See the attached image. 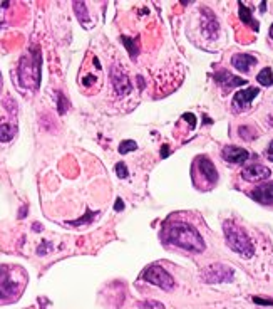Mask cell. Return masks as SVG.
<instances>
[{
    "instance_id": "1",
    "label": "cell",
    "mask_w": 273,
    "mask_h": 309,
    "mask_svg": "<svg viewBox=\"0 0 273 309\" xmlns=\"http://www.w3.org/2000/svg\"><path fill=\"white\" fill-rule=\"evenodd\" d=\"M166 239L173 245H178L189 252H203L205 250V242L196 228L186 224H174L171 225L166 232Z\"/></svg>"
},
{
    "instance_id": "2",
    "label": "cell",
    "mask_w": 273,
    "mask_h": 309,
    "mask_svg": "<svg viewBox=\"0 0 273 309\" xmlns=\"http://www.w3.org/2000/svg\"><path fill=\"white\" fill-rule=\"evenodd\" d=\"M223 230H225V239H227V244L231 250H235L236 254H240V256L245 257V259H250V257L253 256L255 254L253 244L242 227L235 225L233 222H225Z\"/></svg>"
},
{
    "instance_id": "3",
    "label": "cell",
    "mask_w": 273,
    "mask_h": 309,
    "mask_svg": "<svg viewBox=\"0 0 273 309\" xmlns=\"http://www.w3.org/2000/svg\"><path fill=\"white\" fill-rule=\"evenodd\" d=\"M19 78L22 86L39 88V82H41V54H39V50H35L32 56L20 59Z\"/></svg>"
},
{
    "instance_id": "4",
    "label": "cell",
    "mask_w": 273,
    "mask_h": 309,
    "mask_svg": "<svg viewBox=\"0 0 273 309\" xmlns=\"http://www.w3.org/2000/svg\"><path fill=\"white\" fill-rule=\"evenodd\" d=\"M15 269L0 265V301H7L20 294L24 282H19L15 277Z\"/></svg>"
},
{
    "instance_id": "5",
    "label": "cell",
    "mask_w": 273,
    "mask_h": 309,
    "mask_svg": "<svg viewBox=\"0 0 273 309\" xmlns=\"http://www.w3.org/2000/svg\"><path fill=\"white\" fill-rule=\"evenodd\" d=\"M235 277V271L230 265L225 264H211L203 269L201 279L208 284H220V282H231Z\"/></svg>"
},
{
    "instance_id": "6",
    "label": "cell",
    "mask_w": 273,
    "mask_h": 309,
    "mask_svg": "<svg viewBox=\"0 0 273 309\" xmlns=\"http://www.w3.org/2000/svg\"><path fill=\"white\" fill-rule=\"evenodd\" d=\"M143 279L165 291H171L174 287V279L171 277L169 272L166 269H163L161 265H149L146 271L143 272Z\"/></svg>"
},
{
    "instance_id": "7",
    "label": "cell",
    "mask_w": 273,
    "mask_h": 309,
    "mask_svg": "<svg viewBox=\"0 0 273 309\" xmlns=\"http://www.w3.org/2000/svg\"><path fill=\"white\" fill-rule=\"evenodd\" d=\"M111 78H112V84H114V89L118 94H121V96H126V94L131 93V89H133V86H131V81L129 78L126 76V72L122 71L121 67H112L111 71Z\"/></svg>"
},
{
    "instance_id": "8",
    "label": "cell",
    "mask_w": 273,
    "mask_h": 309,
    "mask_svg": "<svg viewBox=\"0 0 273 309\" xmlns=\"http://www.w3.org/2000/svg\"><path fill=\"white\" fill-rule=\"evenodd\" d=\"M258 94H260V89L258 88H246L243 91H238V93L235 94V98H233V108H235L236 111L246 110Z\"/></svg>"
},
{
    "instance_id": "9",
    "label": "cell",
    "mask_w": 273,
    "mask_h": 309,
    "mask_svg": "<svg viewBox=\"0 0 273 309\" xmlns=\"http://www.w3.org/2000/svg\"><path fill=\"white\" fill-rule=\"evenodd\" d=\"M270 175H272L270 168H267V166L263 165H258V163H253V165L246 166L242 172V177L245 178L246 181H261L270 178Z\"/></svg>"
},
{
    "instance_id": "10",
    "label": "cell",
    "mask_w": 273,
    "mask_h": 309,
    "mask_svg": "<svg viewBox=\"0 0 273 309\" xmlns=\"http://www.w3.org/2000/svg\"><path fill=\"white\" fill-rule=\"evenodd\" d=\"M252 198L257 200L261 205H272L273 203V181H268V183H263L260 187H257L252 192Z\"/></svg>"
},
{
    "instance_id": "11",
    "label": "cell",
    "mask_w": 273,
    "mask_h": 309,
    "mask_svg": "<svg viewBox=\"0 0 273 309\" xmlns=\"http://www.w3.org/2000/svg\"><path fill=\"white\" fill-rule=\"evenodd\" d=\"M214 81L218 82L220 86H223L225 89H231V88H236V86H245L246 81L242 78H236V76H233L231 72L228 71H220L214 74Z\"/></svg>"
},
{
    "instance_id": "12",
    "label": "cell",
    "mask_w": 273,
    "mask_h": 309,
    "mask_svg": "<svg viewBox=\"0 0 273 309\" xmlns=\"http://www.w3.org/2000/svg\"><path fill=\"white\" fill-rule=\"evenodd\" d=\"M221 156L230 163H243V162L248 160L250 153L245 150V148L227 146V148H223V151H221Z\"/></svg>"
},
{
    "instance_id": "13",
    "label": "cell",
    "mask_w": 273,
    "mask_h": 309,
    "mask_svg": "<svg viewBox=\"0 0 273 309\" xmlns=\"http://www.w3.org/2000/svg\"><path fill=\"white\" fill-rule=\"evenodd\" d=\"M231 64L240 72H250L252 66L257 64V57L252 56V54H235L231 57Z\"/></svg>"
},
{
    "instance_id": "14",
    "label": "cell",
    "mask_w": 273,
    "mask_h": 309,
    "mask_svg": "<svg viewBox=\"0 0 273 309\" xmlns=\"http://www.w3.org/2000/svg\"><path fill=\"white\" fill-rule=\"evenodd\" d=\"M198 166H199V172L203 173V177L208 180V183L210 185H213V183H216V180H218V172H216V168H214V165L210 162L208 158H199L198 160Z\"/></svg>"
},
{
    "instance_id": "15",
    "label": "cell",
    "mask_w": 273,
    "mask_h": 309,
    "mask_svg": "<svg viewBox=\"0 0 273 309\" xmlns=\"http://www.w3.org/2000/svg\"><path fill=\"white\" fill-rule=\"evenodd\" d=\"M238 9H240V19H242V22H245L246 25H252L253 31H258V22L253 19L252 16V10L246 9L245 5H243L242 2L238 3Z\"/></svg>"
},
{
    "instance_id": "16",
    "label": "cell",
    "mask_w": 273,
    "mask_h": 309,
    "mask_svg": "<svg viewBox=\"0 0 273 309\" xmlns=\"http://www.w3.org/2000/svg\"><path fill=\"white\" fill-rule=\"evenodd\" d=\"M15 133H17L15 125H10V123H0V141H10Z\"/></svg>"
},
{
    "instance_id": "17",
    "label": "cell",
    "mask_w": 273,
    "mask_h": 309,
    "mask_svg": "<svg viewBox=\"0 0 273 309\" xmlns=\"http://www.w3.org/2000/svg\"><path fill=\"white\" fill-rule=\"evenodd\" d=\"M257 81L260 82L261 86H272L273 84V71L270 67H265L263 71H260L258 72V76H257Z\"/></svg>"
},
{
    "instance_id": "18",
    "label": "cell",
    "mask_w": 273,
    "mask_h": 309,
    "mask_svg": "<svg viewBox=\"0 0 273 309\" xmlns=\"http://www.w3.org/2000/svg\"><path fill=\"white\" fill-rule=\"evenodd\" d=\"M136 148H137L136 141L126 140V141H122V143L119 145V153H121V155H126V153H129V151H134Z\"/></svg>"
},
{
    "instance_id": "19",
    "label": "cell",
    "mask_w": 273,
    "mask_h": 309,
    "mask_svg": "<svg viewBox=\"0 0 273 309\" xmlns=\"http://www.w3.org/2000/svg\"><path fill=\"white\" fill-rule=\"evenodd\" d=\"M74 10H76V14H77L79 20H81L82 24H86V14H87L86 3L84 2H76L74 3Z\"/></svg>"
},
{
    "instance_id": "20",
    "label": "cell",
    "mask_w": 273,
    "mask_h": 309,
    "mask_svg": "<svg viewBox=\"0 0 273 309\" xmlns=\"http://www.w3.org/2000/svg\"><path fill=\"white\" fill-rule=\"evenodd\" d=\"M141 309H165V304L158 303V301H143L137 304Z\"/></svg>"
},
{
    "instance_id": "21",
    "label": "cell",
    "mask_w": 273,
    "mask_h": 309,
    "mask_svg": "<svg viewBox=\"0 0 273 309\" xmlns=\"http://www.w3.org/2000/svg\"><path fill=\"white\" fill-rule=\"evenodd\" d=\"M122 42H124V46L127 47V50L131 52V57H133V59H136V56H137V47H136V44H134V41H129V39L122 37Z\"/></svg>"
},
{
    "instance_id": "22",
    "label": "cell",
    "mask_w": 273,
    "mask_h": 309,
    "mask_svg": "<svg viewBox=\"0 0 273 309\" xmlns=\"http://www.w3.org/2000/svg\"><path fill=\"white\" fill-rule=\"evenodd\" d=\"M114 170H116V175H118L119 178H126L127 177V168H126V163L124 162L116 163Z\"/></svg>"
},
{
    "instance_id": "23",
    "label": "cell",
    "mask_w": 273,
    "mask_h": 309,
    "mask_svg": "<svg viewBox=\"0 0 273 309\" xmlns=\"http://www.w3.org/2000/svg\"><path fill=\"white\" fill-rule=\"evenodd\" d=\"M57 99H59V113L61 114H64V113L67 111V106H69L67 99H65V96L62 93H57Z\"/></svg>"
},
{
    "instance_id": "24",
    "label": "cell",
    "mask_w": 273,
    "mask_h": 309,
    "mask_svg": "<svg viewBox=\"0 0 273 309\" xmlns=\"http://www.w3.org/2000/svg\"><path fill=\"white\" fill-rule=\"evenodd\" d=\"M92 215H94L92 212H87L84 219H81V220H76V222H69V224H71V225H81V224H84L86 220H91V219H92Z\"/></svg>"
},
{
    "instance_id": "25",
    "label": "cell",
    "mask_w": 273,
    "mask_h": 309,
    "mask_svg": "<svg viewBox=\"0 0 273 309\" xmlns=\"http://www.w3.org/2000/svg\"><path fill=\"white\" fill-rule=\"evenodd\" d=\"M253 303L263 304V306H272L273 301H272V299H261V297H253Z\"/></svg>"
},
{
    "instance_id": "26",
    "label": "cell",
    "mask_w": 273,
    "mask_h": 309,
    "mask_svg": "<svg viewBox=\"0 0 273 309\" xmlns=\"http://www.w3.org/2000/svg\"><path fill=\"white\" fill-rule=\"evenodd\" d=\"M183 119H188L189 125H191V128H195V126H196V118H195V114H191V113H186V114H183Z\"/></svg>"
},
{
    "instance_id": "27",
    "label": "cell",
    "mask_w": 273,
    "mask_h": 309,
    "mask_svg": "<svg viewBox=\"0 0 273 309\" xmlns=\"http://www.w3.org/2000/svg\"><path fill=\"white\" fill-rule=\"evenodd\" d=\"M47 249H50L49 242H44L42 245L39 247V250H37V252H39V254H41V256H42V254H46V250H47Z\"/></svg>"
},
{
    "instance_id": "28",
    "label": "cell",
    "mask_w": 273,
    "mask_h": 309,
    "mask_svg": "<svg viewBox=\"0 0 273 309\" xmlns=\"http://www.w3.org/2000/svg\"><path fill=\"white\" fill-rule=\"evenodd\" d=\"M114 209L118 210V212H121V210L124 209V203H122V200H121V198H118V200H116V205H114Z\"/></svg>"
},
{
    "instance_id": "29",
    "label": "cell",
    "mask_w": 273,
    "mask_h": 309,
    "mask_svg": "<svg viewBox=\"0 0 273 309\" xmlns=\"http://www.w3.org/2000/svg\"><path fill=\"white\" fill-rule=\"evenodd\" d=\"M267 156H268L270 162H273V141L270 143V146H268V150H267Z\"/></svg>"
},
{
    "instance_id": "30",
    "label": "cell",
    "mask_w": 273,
    "mask_h": 309,
    "mask_svg": "<svg viewBox=\"0 0 273 309\" xmlns=\"http://www.w3.org/2000/svg\"><path fill=\"white\" fill-rule=\"evenodd\" d=\"M168 153H169L168 146H163V151H161V156H163V158H166V156H168Z\"/></svg>"
},
{
    "instance_id": "31",
    "label": "cell",
    "mask_w": 273,
    "mask_h": 309,
    "mask_svg": "<svg viewBox=\"0 0 273 309\" xmlns=\"http://www.w3.org/2000/svg\"><path fill=\"white\" fill-rule=\"evenodd\" d=\"M34 230L41 232V230H42V228H41V224H34Z\"/></svg>"
},
{
    "instance_id": "32",
    "label": "cell",
    "mask_w": 273,
    "mask_h": 309,
    "mask_svg": "<svg viewBox=\"0 0 273 309\" xmlns=\"http://www.w3.org/2000/svg\"><path fill=\"white\" fill-rule=\"evenodd\" d=\"M270 37L273 39V25H272V27H270Z\"/></svg>"
},
{
    "instance_id": "33",
    "label": "cell",
    "mask_w": 273,
    "mask_h": 309,
    "mask_svg": "<svg viewBox=\"0 0 273 309\" xmlns=\"http://www.w3.org/2000/svg\"><path fill=\"white\" fill-rule=\"evenodd\" d=\"M0 91H2V74H0Z\"/></svg>"
},
{
    "instance_id": "34",
    "label": "cell",
    "mask_w": 273,
    "mask_h": 309,
    "mask_svg": "<svg viewBox=\"0 0 273 309\" xmlns=\"http://www.w3.org/2000/svg\"><path fill=\"white\" fill-rule=\"evenodd\" d=\"M272 125H273V118H272Z\"/></svg>"
}]
</instances>
